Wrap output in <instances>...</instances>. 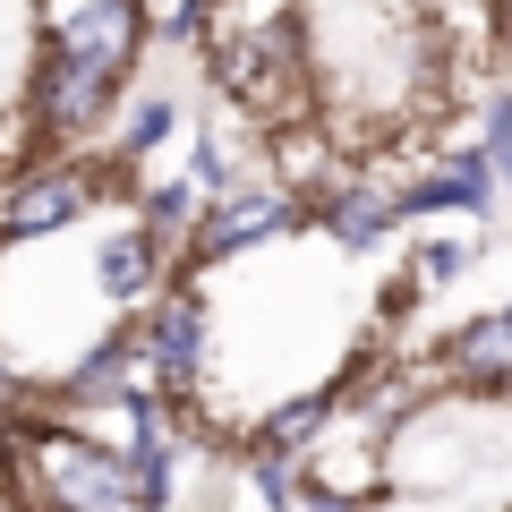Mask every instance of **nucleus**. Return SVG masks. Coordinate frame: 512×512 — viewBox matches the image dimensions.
I'll return each instance as SVG.
<instances>
[{"instance_id":"1","label":"nucleus","mask_w":512,"mask_h":512,"mask_svg":"<svg viewBox=\"0 0 512 512\" xmlns=\"http://www.w3.org/2000/svg\"><path fill=\"white\" fill-rule=\"evenodd\" d=\"M222 35V86H231L239 111H256V120H291L299 103H308V69H299V26L291 9L282 18H256V26H214Z\"/></svg>"},{"instance_id":"2","label":"nucleus","mask_w":512,"mask_h":512,"mask_svg":"<svg viewBox=\"0 0 512 512\" xmlns=\"http://www.w3.org/2000/svg\"><path fill=\"white\" fill-rule=\"evenodd\" d=\"M26 461H35V487L52 512H128L137 504V478L120 453L86 436H60V427H26Z\"/></svg>"},{"instance_id":"3","label":"nucleus","mask_w":512,"mask_h":512,"mask_svg":"<svg viewBox=\"0 0 512 512\" xmlns=\"http://www.w3.org/2000/svg\"><path fill=\"white\" fill-rule=\"evenodd\" d=\"M146 35H154L146 0H69L52 18V52L94 60V69H120V77H128V60L146 52Z\"/></svg>"},{"instance_id":"4","label":"nucleus","mask_w":512,"mask_h":512,"mask_svg":"<svg viewBox=\"0 0 512 512\" xmlns=\"http://www.w3.org/2000/svg\"><path fill=\"white\" fill-rule=\"evenodd\" d=\"M111 103H120V69H94V60H69V52L43 60V86H35V128L43 137H86Z\"/></svg>"},{"instance_id":"5","label":"nucleus","mask_w":512,"mask_h":512,"mask_svg":"<svg viewBox=\"0 0 512 512\" xmlns=\"http://www.w3.org/2000/svg\"><path fill=\"white\" fill-rule=\"evenodd\" d=\"M299 214H308V205H299L291 188H231V197H214V214H205V231H197V265H222V256L256 248V239H282Z\"/></svg>"},{"instance_id":"6","label":"nucleus","mask_w":512,"mask_h":512,"mask_svg":"<svg viewBox=\"0 0 512 512\" xmlns=\"http://www.w3.org/2000/svg\"><path fill=\"white\" fill-rule=\"evenodd\" d=\"M86 205H94L86 171H77V163H43V171H26V180L9 188L0 231H9V239H52V231H69V222H86Z\"/></svg>"},{"instance_id":"7","label":"nucleus","mask_w":512,"mask_h":512,"mask_svg":"<svg viewBox=\"0 0 512 512\" xmlns=\"http://www.w3.org/2000/svg\"><path fill=\"white\" fill-rule=\"evenodd\" d=\"M146 367H154V384L163 393H188L197 384V367H205V342H214V325H205V308L197 299H163V308L146 316Z\"/></svg>"},{"instance_id":"8","label":"nucleus","mask_w":512,"mask_h":512,"mask_svg":"<svg viewBox=\"0 0 512 512\" xmlns=\"http://www.w3.org/2000/svg\"><path fill=\"white\" fill-rule=\"evenodd\" d=\"M316 222H325L342 248H376V239L402 222V205L376 197V188H325V197H316Z\"/></svg>"},{"instance_id":"9","label":"nucleus","mask_w":512,"mask_h":512,"mask_svg":"<svg viewBox=\"0 0 512 512\" xmlns=\"http://www.w3.org/2000/svg\"><path fill=\"white\" fill-rule=\"evenodd\" d=\"M444 359H453L461 384H512V308H504V316H478V325H461Z\"/></svg>"},{"instance_id":"10","label":"nucleus","mask_w":512,"mask_h":512,"mask_svg":"<svg viewBox=\"0 0 512 512\" xmlns=\"http://www.w3.org/2000/svg\"><path fill=\"white\" fill-rule=\"evenodd\" d=\"M94 282H103V299L137 308V299L154 291V231H120V239H103V256H94Z\"/></svg>"},{"instance_id":"11","label":"nucleus","mask_w":512,"mask_h":512,"mask_svg":"<svg viewBox=\"0 0 512 512\" xmlns=\"http://www.w3.org/2000/svg\"><path fill=\"white\" fill-rule=\"evenodd\" d=\"M137 359H146V342H94L86 367H77L60 393H69V402H111V410H120V393L137 384Z\"/></svg>"},{"instance_id":"12","label":"nucleus","mask_w":512,"mask_h":512,"mask_svg":"<svg viewBox=\"0 0 512 512\" xmlns=\"http://www.w3.org/2000/svg\"><path fill=\"white\" fill-rule=\"evenodd\" d=\"M333 427V393H308V402H282L274 419H265V444H282V453H299V444H316Z\"/></svg>"},{"instance_id":"13","label":"nucleus","mask_w":512,"mask_h":512,"mask_svg":"<svg viewBox=\"0 0 512 512\" xmlns=\"http://www.w3.org/2000/svg\"><path fill=\"white\" fill-rule=\"evenodd\" d=\"M188 214H197V180H180V188H154V197H146V231H154V239L188 231Z\"/></svg>"},{"instance_id":"14","label":"nucleus","mask_w":512,"mask_h":512,"mask_svg":"<svg viewBox=\"0 0 512 512\" xmlns=\"http://www.w3.org/2000/svg\"><path fill=\"white\" fill-rule=\"evenodd\" d=\"M146 18H154V35H171V43H188L205 18H214V0H146Z\"/></svg>"},{"instance_id":"15","label":"nucleus","mask_w":512,"mask_h":512,"mask_svg":"<svg viewBox=\"0 0 512 512\" xmlns=\"http://www.w3.org/2000/svg\"><path fill=\"white\" fill-rule=\"evenodd\" d=\"M163 137H171V103H163V94H146V103L128 111V154H154Z\"/></svg>"},{"instance_id":"16","label":"nucleus","mask_w":512,"mask_h":512,"mask_svg":"<svg viewBox=\"0 0 512 512\" xmlns=\"http://www.w3.org/2000/svg\"><path fill=\"white\" fill-rule=\"evenodd\" d=\"M291 487H299V461L282 453V444H265V453H256V495H265V504H291Z\"/></svg>"},{"instance_id":"17","label":"nucleus","mask_w":512,"mask_h":512,"mask_svg":"<svg viewBox=\"0 0 512 512\" xmlns=\"http://www.w3.org/2000/svg\"><path fill=\"white\" fill-rule=\"evenodd\" d=\"M487 154H495V171L512 188V94H487Z\"/></svg>"},{"instance_id":"18","label":"nucleus","mask_w":512,"mask_h":512,"mask_svg":"<svg viewBox=\"0 0 512 512\" xmlns=\"http://www.w3.org/2000/svg\"><path fill=\"white\" fill-rule=\"evenodd\" d=\"M188 180H197L205 197H231V154H222V146H197V154H188Z\"/></svg>"},{"instance_id":"19","label":"nucleus","mask_w":512,"mask_h":512,"mask_svg":"<svg viewBox=\"0 0 512 512\" xmlns=\"http://www.w3.org/2000/svg\"><path fill=\"white\" fill-rule=\"evenodd\" d=\"M282 512H359V495H342V487H291Z\"/></svg>"},{"instance_id":"20","label":"nucleus","mask_w":512,"mask_h":512,"mask_svg":"<svg viewBox=\"0 0 512 512\" xmlns=\"http://www.w3.org/2000/svg\"><path fill=\"white\" fill-rule=\"evenodd\" d=\"M461 265H470V256H461V239H436V248H419V274H427V282H453Z\"/></svg>"}]
</instances>
